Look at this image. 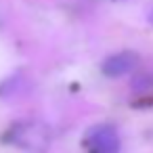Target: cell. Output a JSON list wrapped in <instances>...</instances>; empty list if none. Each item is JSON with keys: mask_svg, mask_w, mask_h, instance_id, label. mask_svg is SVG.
I'll use <instances>...</instances> for the list:
<instances>
[{"mask_svg": "<svg viewBox=\"0 0 153 153\" xmlns=\"http://www.w3.org/2000/svg\"><path fill=\"white\" fill-rule=\"evenodd\" d=\"M7 143L30 153H44L51 147V128L38 120L17 122L9 128Z\"/></svg>", "mask_w": 153, "mask_h": 153, "instance_id": "cell-1", "label": "cell"}, {"mask_svg": "<svg viewBox=\"0 0 153 153\" xmlns=\"http://www.w3.org/2000/svg\"><path fill=\"white\" fill-rule=\"evenodd\" d=\"M86 145L92 153H117L120 151V136L113 126L99 124L92 126L86 134Z\"/></svg>", "mask_w": 153, "mask_h": 153, "instance_id": "cell-2", "label": "cell"}, {"mask_svg": "<svg viewBox=\"0 0 153 153\" xmlns=\"http://www.w3.org/2000/svg\"><path fill=\"white\" fill-rule=\"evenodd\" d=\"M138 63V57L136 53H130V51H124V53H117V55H111L109 59H105L103 63V74L109 76V78H120L124 74H130Z\"/></svg>", "mask_w": 153, "mask_h": 153, "instance_id": "cell-3", "label": "cell"}]
</instances>
